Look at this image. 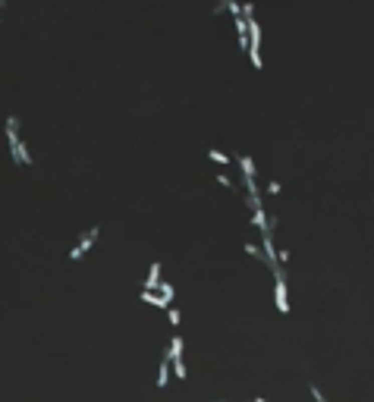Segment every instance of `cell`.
<instances>
[{
    "label": "cell",
    "mask_w": 374,
    "mask_h": 402,
    "mask_svg": "<svg viewBox=\"0 0 374 402\" xmlns=\"http://www.w3.org/2000/svg\"><path fill=\"white\" fill-rule=\"evenodd\" d=\"M274 302L280 314H289V299H286V270L274 267Z\"/></svg>",
    "instance_id": "obj_1"
},
{
    "label": "cell",
    "mask_w": 374,
    "mask_h": 402,
    "mask_svg": "<svg viewBox=\"0 0 374 402\" xmlns=\"http://www.w3.org/2000/svg\"><path fill=\"white\" fill-rule=\"evenodd\" d=\"M95 239H98V227H88L85 233L79 236V242L73 245V252H69V261H82V258L88 255V248L95 245Z\"/></svg>",
    "instance_id": "obj_2"
},
{
    "label": "cell",
    "mask_w": 374,
    "mask_h": 402,
    "mask_svg": "<svg viewBox=\"0 0 374 402\" xmlns=\"http://www.w3.org/2000/svg\"><path fill=\"white\" fill-rule=\"evenodd\" d=\"M157 283H160V264L154 261V264L148 267V277H145V286H142V289L151 292V289H157Z\"/></svg>",
    "instance_id": "obj_3"
},
{
    "label": "cell",
    "mask_w": 374,
    "mask_h": 402,
    "mask_svg": "<svg viewBox=\"0 0 374 402\" xmlns=\"http://www.w3.org/2000/svg\"><path fill=\"white\" fill-rule=\"evenodd\" d=\"M182 346H185V342H182V336H170V349H167V355H163V358H167V361H173V358H182Z\"/></svg>",
    "instance_id": "obj_4"
},
{
    "label": "cell",
    "mask_w": 374,
    "mask_h": 402,
    "mask_svg": "<svg viewBox=\"0 0 374 402\" xmlns=\"http://www.w3.org/2000/svg\"><path fill=\"white\" fill-rule=\"evenodd\" d=\"M7 138H10V145L13 141H19V116H7Z\"/></svg>",
    "instance_id": "obj_5"
},
{
    "label": "cell",
    "mask_w": 374,
    "mask_h": 402,
    "mask_svg": "<svg viewBox=\"0 0 374 402\" xmlns=\"http://www.w3.org/2000/svg\"><path fill=\"white\" fill-rule=\"evenodd\" d=\"M167 383H170V361L163 358V361L157 364V389H163Z\"/></svg>",
    "instance_id": "obj_6"
},
{
    "label": "cell",
    "mask_w": 374,
    "mask_h": 402,
    "mask_svg": "<svg viewBox=\"0 0 374 402\" xmlns=\"http://www.w3.org/2000/svg\"><path fill=\"white\" fill-rule=\"evenodd\" d=\"M142 302L154 305V308H170V302H167V299H160L157 292H145V289H142Z\"/></svg>",
    "instance_id": "obj_7"
},
{
    "label": "cell",
    "mask_w": 374,
    "mask_h": 402,
    "mask_svg": "<svg viewBox=\"0 0 374 402\" xmlns=\"http://www.w3.org/2000/svg\"><path fill=\"white\" fill-rule=\"evenodd\" d=\"M10 148H13V157H16L19 163H32V154L26 151V145H22V141H13Z\"/></svg>",
    "instance_id": "obj_8"
},
{
    "label": "cell",
    "mask_w": 374,
    "mask_h": 402,
    "mask_svg": "<svg viewBox=\"0 0 374 402\" xmlns=\"http://www.w3.org/2000/svg\"><path fill=\"white\" fill-rule=\"evenodd\" d=\"M170 374L176 377V380H185V364H182V358H173L170 361Z\"/></svg>",
    "instance_id": "obj_9"
},
{
    "label": "cell",
    "mask_w": 374,
    "mask_h": 402,
    "mask_svg": "<svg viewBox=\"0 0 374 402\" xmlns=\"http://www.w3.org/2000/svg\"><path fill=\"white\" fill-rule=\"evenodd\" d=\"M245 255H252L255 261H264V255H261V248L255 245V242H245Z\"/></svg>",
    "instance_id": "obj_10"
},
{
    "label": "cell",
    "mask_w": 374,
    "mask_h": 402,
    "mask_svg": "<svg viewBox=\"0 0 374 402\" xmlns=\"http://www.w3.org/2000/svg\"><path fill=\"white\" fill-rule=\"evenodd\" d=\"M208 154H211V160H214V163H230V157L224 154V151H217V148H211Z\"/></svg>",
    "instance_id": "obj_11"
},
{
    "label": "cell",
    "mask_w": 374,
    "mask_h": 402,
    "mask_svg": "<svg viewBox=\"0 0 374 402\" xmlns=\"http://www.w3.org/2000/svg\"><path fill=\"white\" fill-rule=\"evenodd\" d=\"M167 317H170V324H173V327H179V321H182L179 308H170V311H167Z\"/></svg>",
    "instance_id": "obj_12"
},
{
    "label": "cell",
    "mask_w": 374,
    "mask_h": 402,
    "mask_svg": "<svg viewBox=\"0 0 374 402\" xmlns=\"http://www.w3.org/2000/svg\"><path fill=\"white\" fill-rule=\"evenodd\" d=\"M308 389H311V396H314V402H327V399H324V393H321V386H318V383H311Z\"/></svg>",
    "instance_id": "obj_13"
},
{
    "label": "cell",
    "mask_w": 374,
    "mask_h": 402,
    "mask_svg": "<svg viewBox=\"0 0 374 402\" xmlns=\"http://www.w3.org/2000/svg\"><path fill=\"white\" fill-rule=\"evenodd\" d=\"M217 182H220V185H230V188H233V179H230V176H224V173H217Z\"/></svg>",
    "instance_id": "obj_14"
},
{
    "label": "cell",
    "mask_w": 374,
    "mask_h": 402,
    "mask_svg": "<svg viewBox=\"0 0 374 402\" xmlns=\"http://www.w3.org/2000/svg\"><path fill=\"white\" fill-rule=\"evenodd\" d=\"M252 402H267V399H261V396H255V399H252Z\"/></svg>",
    "instance_id": "obj_15"
}]
</instances>
